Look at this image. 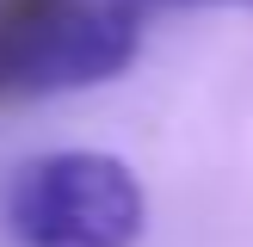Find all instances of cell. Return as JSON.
Returning a JSON list of instances; mask_svg holds the SVG:
<instances>
[{
    "label": "cell",
    "mask_w": 253,
    "mask_h": 247,
    "mask_svg": "<svg viewBox=\"0 0 253 247\" xmlns=\"http://www.w3.org/2000/svg\"><path fill=\"white\" fill-rule=\"evenodd\" d=\"M142 216L148 198L136 173L93 148L31 161L6 192V229L19 247H136Z\"/></svg>",
    "instance_id": "obj_1"
},
{
    "label": "cell",
    "mask_w": 253,
    "mask_h": 247,
    "mask_svg": "<svg viewBox=\"0 0 253 247\" xmlns=\"http://www.w3.org/2000/svg\"><path fill=\"white\" fill-rule=\"evenodd\" d=\"M136 56V12L99 0H37L0 25V93H68Z\"/></svg>",
    "instance_id": "obj_2"
},
{
    "label": "cell",
    "mask_w": 253,
    "mask_h": 247,
    "mask_svg": "<svg viewBox=\"0 0 253 247\" xmlns=\"http://www.w3.org/2000/svg\"><path fill=\"white\" fill-rule=\"evenodd\" d=\"M99 6H124V12H161V6H253V0H99Z\"/></svg>",
    "instance_id": "obj_3"
}]
</instances>
